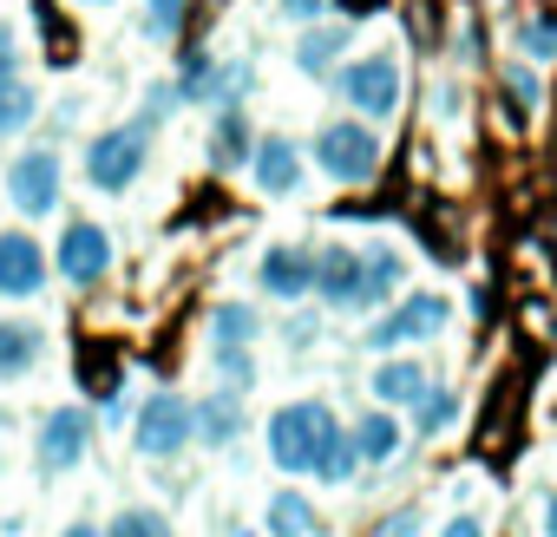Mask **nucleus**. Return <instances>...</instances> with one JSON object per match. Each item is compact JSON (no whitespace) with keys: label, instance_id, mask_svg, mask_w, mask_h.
<instances>
[{"label":"nucleus","instance_id":"f257e3e1","mask_svg":"<svg viewBox=\"0 0 557 537\" xmlns=\"http://www.w3.org/2000/svg\"><path fill=\"white\" fill-rule=\"evenodd\" d=\"M269 459L283 472H315L322 485H342L361 465L329 400H289L283 413H269Z\"/></svg>","mask_w":557,"mask_h":537},{"label":"nucleus","instance_id":"f03ea898","mask_svg":"<svg viewBox=\"0 0 557 537\" xmlns=\"http://www.w3.org/2000/svg\"><path fill=\"white\" fill-rule=\"evenodd\" d=\"M309 158H315L322 177H335V184H368V177L381 171V138H374L368 118H329V125L315 132Z\"/></svg>","mask_w":557,"mask_h":537},{"label":"nucleus","instance_id":"7ed1b4c3","mask_svg":"<svg viewBox=\"0 0 557 537\" xmlns=\"http://www.w3.org/2000/svg\"><path fill=\"white\" fill-rule=\"evenodd\" d=\"M145 158H151V125H145V118L112 125V132H99V138L86 145V184H92V190H106V197H119V190H132V184H138Z\"/></svg>","mask_w":557,"mask_h":537},{"label":"nucleus","instance_id":"20e7f679","mask_svg":"<svg viewBox=\"0 0 557 537\" xmlns=\"http://www.w3.org/2000/svg\"><path fill=\"white\" fill-rule=\"evenodd\" d=\"M335 92H342L361 118H394V112H400V60H394V53L348 60V66L335 73Z\"/></svg>","mask_w":557,"mask_h":537},{"label":"nucleus","instance_id":"39448f33","mask_svg":"<svg viewBox=\"0 0 557 537\" xmlns=\"http://www.w3.org/2000/svg\"><path fill=\"white\" fill-rule=\"evenodd\" d=\"M60 184H66V164H60V151H47V145L21 151V158L8 164V197H14L21 216H53V210H60Z\"/></svg>","mask_w":557,"mask_h":537},{"label":"nucleus","instance_id":"423d86ee","mask_svg":"<svg viewBox=\"0 0 557 537\" xmlns=\"http://www.w3.org/2000/svg\"><path fill=\"white\" fill-rule=\"evenodd\" d=\"M446 322H453V302H446V296H400V302L368 328V348H413V341H433Z\"/></svg>","mask_w":557,"mask_h":537},{"label":"nucleus","instance_id":"0eeeda50","mask_svg":"<svg viewBox=\"0 0 557 537\" xmlns=\"http://www.w3.org/2000/svg\"><path fill=\"white\" fill-rule=\"evenodd\" d=\"M132 446L145 459H177L190 446V400L184 394H151L132 420Z\"/></svg>","mask_w":557,"mask_h":537},{"label":"nucleus","instance_id":"6e6552de","mask_svg":"<svg viewBox=\"0 0 557 537\" xmlns=\"http://www.w3.org/2000/svg\"><path fill=\"white\" fill-rule=\"evenodd\" d=\"M256 289H262L269 302H309V296H315V249L275 242V249L256 262Z\"/></svg>","mask_w":557,"mask_h":537},{"label":"nucleus","instance_id":"1a4fd4ad","mask_svg":"<svg viewBox=\"0 0 557 537\" xmlns=\"http://www.w3.org/2000/svg\"><path fill=\"white\" fill-rule=\"evenodd\" d=\"M86 446H92V413L86 407H53L47 420H40V472H73L79 459H86Z\"/></svg>","mask_w":557,"mask_h":537},{"label":"nucleus","instance_id":"9d476101","mask_svg":"<svg viewBox=\"0 0 557 537\" xmlns=\"http://www.w3.org/2000/svg\"><path fill=\"white\" fill-rule=\"evenodd\" d=\"M47 276H53V262H47V249H40L27 229H8V236H0V296H8V302H27V296L47 289Z\"/></svg>","mask_w":557,"mask_h":537},{"label":"nucleus","instance_id":"9b49d317","mask_svg":"<svg viewBox=\"0 0 557 537\" xmlns=\"http://www.w3.org/2000/svg\"><path fill=\"white\" fill-rule=\"evenodd\" d=\"M53 268H60V283H99L112 268V236L99 223H66L60 249H53Z\"/></svg>","mask_w":557,"mask_h":537},{"label":"nucleus","instance_id":"f8f14e48","mask_svg":"<svg viewBox=\"0 0 557 537\" xmlns=\"http://www.w3.org/2000/svg\"><path fill=\"white\" fill-rule=\"evenodd\" d=\"M315 296H322L329 309H348V315H355V296H361V249H348V242L315 249Z\"/></svg>","mask_w":557,"mask_h":537},{"label":"nucleus","instance_id":"ddd939ff","mask_svg":"<svg viewBox=\"0 0 557 537\" xmlns=\"http://www.w3.org/2000/svg\"><path fill=\"white\" fill-rule=\"evenodd\" d=\"M249 177L269 190V197H296L302 190V151L289 145V138H256V151H249Z\"/></svg>","mask_w":557,"mask_h":537},{"label":"nucleus","instance_id":"4468645a","mask_svg":"<svg viewBox=\"0 0 557 537\" xmlns=\"http://www.w3.org/2000/svg\"><path fill=\"white\" fill-rule=\"evenodd\" d=\"M236 433H243V394L236 387H223L210 400H190V439H203L216 452V446H236Z\"/></svg>","mask_w":557,"mask_h":537},{"label":"nucleus","instance_id":"2eb2a0df","mask_svg":"<svg viewBox=\"0 0 557 537\" xmlns=\"http://www.w3.org/2000/svg\"><path fill=\"white\" fill-rule=\"evenodd\" d=\"M400 276H407V255H400V249H387V242L361 249V296H355V315H368V309L394 302Z\"/></svg>","mask_w":557,"mask_h":537},{"label":"nucleus","instance_id":"dca6fc26","mask_svg":"<svg viewBox=\"0 0 557 537\" xmlns=\"http://www.w3.org/2000/svg\"><path fill=\"white\" fill-rule=\"evenodd\" d=\"M348 40H355V27H348V21H309V34L296 40V66H302L309 79H329V73L342 66Z\"/></svg>","mask_w":557,"mask_h":537},{"label":"nucleus","instance_id":"f3484780","mask_svg":"<svg viewBox=\"0 0 557 537\" xmlns=\"http://www.w3.org/2000/svg\"><path fill=\"white\" fill-rule=\"evenodd\" d=\"M256 151V132L243 118V105H216V125H210V164L216 171H243Z\"/></svg>","mask_w":557,"mask_h":537},{"label":"nucleus","instance_id":"a211bd4d","mask_svg":"<svg viewBox=\"0 0 557 537\" xmlns=\"http://www.w3.org/2000/svg\"><path fill=\"white\" fill-rule=\"evenodd\" d=\"M348 439H355V459H361V465H387V459L400 452V420H394L387 407H368V413L348 426Z\"/></svg>","mask_w":557,"mask_h":537},{"label":"nucleus","instance_id":"6ab92c4d","mask_svg":"<svg viewBox=\"0 0 557 537\" xmlns=\"http://www.w3.org/2000/svg\"><path fill=\"white\" fill-rule=\"evenodd\" d=\"M40 348H47V335L34 322H0V380L34 374L40 367Z\"/></svg>","mask_w":557,"mask_h":537},{"label":"nucleus","instance_id":"aec40b11","mask_svg":"<svg viewBox=\"0 0 557 537\" xmlns=\"http://www.w3.org/2000/svg\"><path fill=\"white\" fill-rule=\"evenodd\" d=\"M426 394V367L420 361H381L374 367V407H413Z\"/></svg>","mask_w":557,"mask_h":537},{"label":"nucleus","instance_id":"412c9836","mask_svg":"<svg viewBox=\"0 0 557 537\" xmlns=\"http://www.w3.org/2000/svg\"><path fill=\"white\" fill-rule=\"evenodd\" d=\"M262 335V315L249 302H216L210 309V348H249Z\"/></svg>","mask_w":557,"mask_h":537},{"label":"nucleus","instance_id":"4be33fe9","mask_svg":"<svg viewBox=\"0 0 557 537\" xmlns=\"http://www.w3.org/2000/svg\"><path fill=\"white\" fill-rule=\"evenodd\" d=\"M269 537H315V504L302 491H275L269 498Z\"/></svg>","mask_w":557,"mask_h":537},{"label":"nucleus","instance_id":"5701e85b","mask_svg":"<svg viewBox=\"0 0 557 537\" xmlns=\"http://www.w3.org/2000/svg\"><path fill=\"white\" fill-rule=\"evenodd\" d=\"M34 112H40V92H34L27 79H8V86H0V138H21V132L34 125Z\"/></svg>","mask_w":557,"mask_h":537},{"label":"nucleus","instance_id":"b1692460","mask_svg":"<svg viewBox=\"0 0 557 537\" xmlns=\"http://www.w3.org/2000/svg\"><path fill=\"white\" fill-rule=\"evenodd\" d=\"M453 420H459V394H446V387H426V394L413 400V433H420V439H440Z\"/></svg>","mask_w":557,"mask_h":537},{"label":"nucleus","instance_id":"393cba45","mask_svg":"<svg viewBox=\"0 0 557 537\" xmlns=\"http://www.w3.org/2000/svg\"><path fill=\"white\" fill-rule=\"evenodd\" d=\"M99 537H177L171 524H164V511H151V504H132V511H119Z\"/></svg>","mask_w":557,"mask_h":537},{"label":"nucleus","instance_id":"a878e982","mask_svg":"<svg viewBox=\"0 0 557 537\" xmlns=\"http://www.w3.org/2000/svg\"><path fill=\"white\" fill-rule=\"evenodd\" d=\"M249 60H216V73H210V105H243V92H249Z\"/></svg>","mask_w":557,"mask_h":537},{"label":"nucleus","instance_id":"bb28decb","mask_svg":"<svg viewBox=\"0 0 557 537\" xmlns=\"http://www.w3.org/2000/svg\"><path fill=\"white\" fill-rule=\"evenodd\" d=\"M190 0H145V40H177Z\"/></svg>","mask_w":557,"mask_h":537},{"label":"nucleus","instance_id":"cd10ccee","mask_svg":"<svg viewBox=\"0 0 557 537\" xmlns=\"http://www.w3.org/2000/svg\"><path fill=\"white\" fill-rule=\"evenodd\" d=\"M518 47H524V60H557V14H531Z\"/></svg>","mask_w":557,"mask_h":537},{"label":"nucleus","instance_id":"c85d7f7f","mask_svg":"<svg viewBox=\"0 0 557 537\" xmlns=\"http://www.w3.org/2000/svg\"><path fill=\"white\" fill-rule=\"evenodd\" d=\"M177 105H184V92H177V79H158V86L145 92V112H138V118H145V125L158 132V125H164V118H171Z\"/></svg>","mask_w":557,"mask_h":537},{"label":"nucleus","instance_id":"c756f323","mask_svg":"<svg viewBox=\"0 0 557 537\" xmlns=\"http://www.w3.org/2000/svg\"><path fill=\"white\" fill-rule=\"evenodd\" d=\"M216 367H223V380H230L236 394L256 380V361H249V348H216Z\"/></svg>","mask_w":557,"mask_h":537},{"label":"nucleus","instance_id":"7c9ffc66","mask_svg":"<svg viewBox=\"0 0 557 537\" xmlns=\"http://www.w3.org/2000/svg\"><path fill=\"white\" fill-rule=\"evenodd\" d=\"M505 92H511V105L524 112V105H537V73L531 66H505Z\"/></svg>","mask_w":557,"mask_h":537},{"label":"nucleus","instance_id":"2f4dec72","mask_svg":"<svg viewBox=\"0 0 557 537\" xmlns=\"http://www.w3.org/2000/svg\"><path fill=\"white\" fill-rule=\"evenodd\" d=\"M335 8V0H275V14H283V21H296V27H309V21H322Z\"/></svg>","mask_w":557,"mask_h":537},{"label":"nucleus","instance_id":"473e14b6","mask_svg":"<svg viewBox=\"0 0 557 537\" xmlns=\"http://www.w3.org/2000/svg\"><path fill=\"white\" fill-rule=\"evenodd\" d=\"M8 79H21V40H14V27H0V86Z\"/></svg>","mask_w":557,"mask_h":537},{"label":"nucleus","instance_id":"72a5a7b5","mask_svg":"<svg viewBox=\"0 0 557 537\" xmlns=\"http://www.w3.org/2000/svg\"><path fill=\"white\" fill-rule=\"evenodd\" d=\"M413 530H420V511H413V504H407V511H394V517H381V524H374V537H413Z\"/></svg>","mask_w":557,"mask_h":537},{"label":"nucleus","instance_id":"f704fd0d","mask_svg":"<svg viewBox=\"0 0 557 537\" xmlns=\"http://www.w3.org/2000/svg\"><path fill=\"white\" fill-rule=\"evenodd\" d=\"M440 537H485V517H479V511H459V517H446Z\"/></svg>","mask_w":557,"mask_h":537},{"label":"nucleus","instance_id":"c9c22d12","mask_svg":"<svg viewBox=\"0 0 557 537\" xmlns=\"http://www.w3.org/2000/svg\"><path fill=\"white\" fill-rule=\"evenodd\" d=\"M544 537H557V491H544Z\"/></svg>","mask_w":557,"mask_h":537},{"label":"nucleus","instance_id":"e433bc0d","mask_svg":"<svg viewBox=\"0 0 557 537\" xmlns=\"http://www.w3.org/2000/svg\"><path fill=\"white\" fill-rule=\"evenodd\" d=\"M60 537H99V524H86V517H79V524H66Z\"/></svg>","mask_w":557,"mask_h":537},{"label":"nucleus","instance_id":"4c0bfd02","mask_svg":"<svg viewBox=\"0 0 557 537\" xmlns=\"http://www.w3.org/2000/svg\"><path fill=\"white\" fill-rule=\"evenodd\" d=\"M223 537H256V530H249V524H230V530H223Z\"/></svg>","mask_w":557,"mask_h":537},{"label":"nucleus","instance_id":"58836bf2","mask_svg":"<svg viewBox=\"0 0 557 537\" xmlns=\"http://www.w3.org/2000/svg\"><path fill=\"white\" fill-rule=\"evenodd\" d=\"M79 8H112V0H79Z\"/></svg>","mask_w":557,"mask_h":537}]
</instances>
